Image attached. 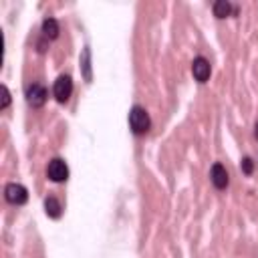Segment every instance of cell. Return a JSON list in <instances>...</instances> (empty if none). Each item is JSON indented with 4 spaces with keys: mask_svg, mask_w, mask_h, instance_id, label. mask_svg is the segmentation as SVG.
<instances>
[{
    "mask_svg": "<svg viewBox=\"0 0 258 258\" xmlns=\"http://www.w3.org/2000/svg\"><path fill=\"white\" fill-rule=\"evenodd\" d=\"M129 127L135 135H145L151 127V119H149V113L141 107V105H135L131 111H129Z\"/></svg>",
    "mask_w": 258,
    "mask_h": 258,
    "instance_id": "cell-1",
    "label": "cell"
},
{
    "mask_svg": "<svg viewBox=\"0 0 258 258\" xmlns=\"http://www.w3.org/2000/svg\"><path fill=\"white\" fill-rule=\"evenodd\" d=\"M46 175H48L54 183L67 181V179H69V167H67V163H64L60 157H54V159H50V161H48Z\"/></svg>",
    "mask_w": 258,
    "mask_h": 258,
    "instance_id": "cell-2",
    "label": "cell"
},
{
    "mask_svg": "<svg viewBox=\"0 0 258 258\" xmlns=\"http://www.w3.org/2000/svg\"><path fill=\"white\" fill-rule=\"evenodd\" d=\"M52 93H54V99L58 103H67L71 93H73V81L69 75H60L56 81H54V87H52Z\"/></svg>",
    "mask_w": 258,
    "mask_h": 258,
    "instance_id": "cell-3",
    "label": "cell"
},
{
    "mask_svg": "<svg viewBox=\"0 0 258 258\" xmlns=\"http://www.w3.org/2000/svg\"><path fill=\"white\" fill-rule=\"evenodd\" d=\"M4 198H6V202H10L14 206H22L28 200V191L22 183H8L4 187Z\"/></svg>",
    "mask_w": 258,
    "mask_h": 258,
    "instance_id": "cell-4",
    "label": "cell"
},
{
    "mask_svg": "<svg viewBox=\"0 0 258 258\" xmlns=\"http://www.w3.org/2000/svg\"><path fill=\"white\" fill-rule=\"evenodd\" d=\"M210 73H212L210 60L204 58V56H196L194 62H191V75H194V79H196L198 83H206V81L210 79Z\"/></svg>",
    "mask_w": 258,
    "mask_h": 258,
    "instance_id": "cell-5",
    "label": "cell"
},
{
    "mask_svg": "<svg viewBox=\"0 0 258 258\" xmlns=\"http://www.w3.org/2000/svg\"><path fill=\"white\" fill-rule=\"evenodd\" d=\"M46 97H48L46 89H44L42 85H38V83H34V85L28 87V91H26V101H28L30 107H42V105L46 103Z\"/></svg>",
    "mask_w": 258,
    "mask_h": 258,
    "instance_id": "cell-6",
    "label": "cell"
},
{
    "mask_svg": "<svg viewBox=\"0 0 258 258\" xmlns=\"http://www.w3.org/2000/svg\"><path fill=\"white\" fill-rule=\"evenodd\" d=\"M210 179H212V183L218 187V189H226L228 187V171H226V167L222 165V163H214L212 165V169H210Z\"/></svg>",
    "mask_w": 258,
    "mask_h": 258,
    "instance_id": "cell-7",
    "label": "cell"
},
{
    "mask_svg": "<svg viewBox=\"0 0 258 258\" xmlns=\"http://www.w3.org/2000/svg\"><path fill=\"white\" fill-rule=\"evenodd\" d=\"M212 10H214V16H216V18H226V16H230L232 12H236V8H234L228 0H218V2H214Z\"/></svg>",
    "mask_w": 258,
    "mask_h": 258,
    "instance_id": "cell-8",
    "label": "cell"
},
{
    "mask_svg": "<svg viewBox=\"0 0 258 258\" xmlns=\"http://www.w3.org/2000/svg\"><path fill=\"white\" fill-rule=\"evenodd\" d=\"M44 212H46V216H50V218H60L62 206H60V202H58L54 196H48V198L44 200Z\"/></svg>",
    "mask_w": 258,
    "mask_h": 258,
    "instance_id": "cell-9",
    "label": "cell"
},
{
    "mask_svg": "<svg viewBox=\"0 0 258 258\" xmlns=\"http://www.w3.org/2000/svg\"><path fill=\"white\" fill-rule=\"evenodd\" d=\"M42 34L46 38H56L58 36V22L54 18H44L42 20Z\"/></svg>",
    "mask_w": 258,
    "mask_h": 258,
    "instance_id": "cell-10",
    "label": "cell"
},
{
    "mask_svg": "<svg viewBox=\"0 0 258 258\" xmlns=\"http://www.w3.org/2000/svg\"><path fill=\"white\" fill-rule=\"evenodd\" d=\"M81 62H83V69H85V79L91 81V50H89V48L83 50V58H81Z\"/></svg>",
    "mask_w": 258,
    "mask_h": 258,
    "instance_id": "cell-11",
    "label": "cell"
},
{
    "mask_svg": "<svg viewBox=\"0 0 258 258\" xmlns=\"http://www.w3.org/2000/svg\"><path fill=\"white\" fill-rule=\"evenodd\" d=\"M10 105V91H8V87L6 85H2V109H6Z\"/></svg>",
    "mask_w": 258,
    "mask_h": 258,
    "instance_id": "cell-12",
    "label": "cell"
},
{
    "mask_svg": "<svg viewBox=\"0 0 258 258\" xmlns=\"http://www.w3.org/2000/svg\"><path fill=\"white\" fill-rule=\"evenodd\" d=\"M252 169H254L252 159H250V157H244V159H242V171H244L246 175H250V173H252Z\"/></svg>",
    "mask_w": 258,
    "mask_h": 258,
    "instance_id": "cell-13",
    "label": "cell"
},
{
    "mask_svg": "<svg viewBox=\"0 0 258 258\" xmlns=\"http://www.w3.org/2000/svg\"><path fill=\"white\" fill-rule=\"evenodd\" d=\"M254 135H256V139H258V123L254 125Z\"/></svg>",
    "mask_w": 258,
    "mask_h": 258,
    "instance_id": "cell-14",
    "label": "cell"
}]
</instances>
